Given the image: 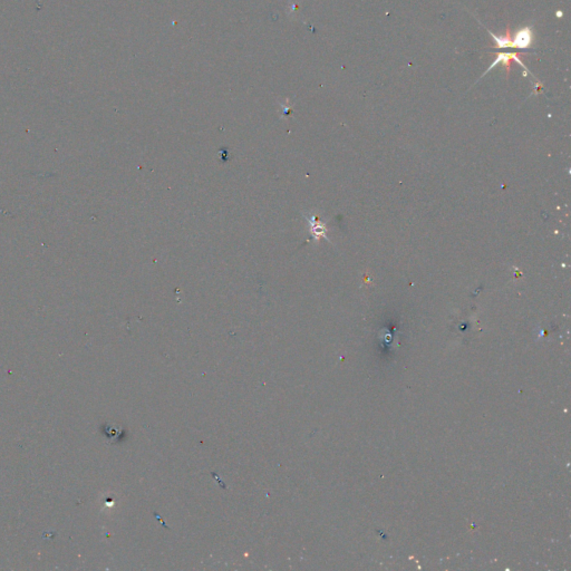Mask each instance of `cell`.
<instances>
[{"instance_id":"cell-1","label":"cell","mask_w":571,"mask_h":571,"mask_svg":"<svg viewBox=\"0 0 571 571\" xmlns=\"http://www.w3.org/2000/svg\"><path fill=\"white\" fill-rule=\"evenodd\" d=\"M532 31L530 28H523L519 32L514 35V38L511 39V47H517V48H528L532 44Z\"/></svg>"}]
</instances>
